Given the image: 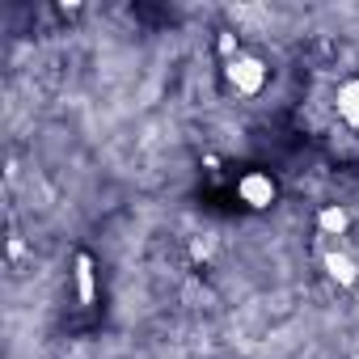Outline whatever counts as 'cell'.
<instances>
[{"instance_id":"5","label":"cell","mask_w":359,"mask_h":359,"mask_svg":"<svg viewBox=\"0 0 359 359\" xmlns=\"http://www.w3.org/2000/svg\"><path fill=\"white\" fill-rule=\"evenodd\" d=\"M76 300L89 309L97 300V283H93V258L89 254H76Z\"/></svg>"},{"instance_id":"3","label":"cell","mask_w":359,"mask_h":359,"mask_svg":"<svg viewBox=\"0 0 359 359\" xmlns=\"http://www.w3.org/2000/svg\"><path fill=\"white\" fill-rule=\"evenodd\" d=\"M237 191H241V199L250 203V208H266L271 199H275V182L266 173H245L241 182H237Z\"/></svg>"},{"instance_id":"4","label":"cell","mask_w":359,"mask_h":359,"mask_svg":"<svg viewBox=\"0 0 359 359\" xmlns=\"http://www.w3.org/2000/svg\"><path fill=\"white\" fill-rule=\"evenodd\" d=\"M321 262H325L330 279H334V283H342V287H351V283L359 279V262H355L346 250H325V254H321Z\"/></svg>"},{"instance_id":"6","label":"cell","mask_w":359,"mask_h":359,"mask_svg":"<svg viewBox=\"0 0 359 359\" xmlns=\"http://www.w3.org/2000/svg\"><path fill=\"white\" fill-rule=\"evenodd\" d=\"M317 224H321V237H342L346 233V212L342 208H325L317 216Z\"/></svg>"},{"instance_id":"2","label":"cell","mask_w":359,"mask_h":359,"mask_svg":"<svg viewBox=\"0 0 359 359\" xmlns=\"http://www.w3.org/2000/svg\"><path fill=\"white\" fill-rule=\"evenodd\" d=\"M334 114H338L346 127H359V76H346V81L334 89Z\"/></svg>"},{"instance_id":"1","label":"cell","mask_w":359,"mask_h":359,"mask_svg":"<svg viewBox=\"0 0 359 359\" xmlns=\"http://www.w3.org/2000/svg\"><path fill=\"white\" fill-rule=\"evenodd\" d=\"M224 76H229V85L241 93V97H254V93H262L266 89V64L258 60V55H250V51H233L229 60H224Z\"/></svg>"}]
</instances>
